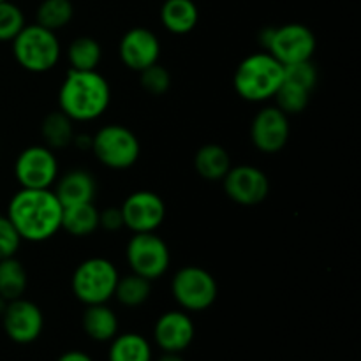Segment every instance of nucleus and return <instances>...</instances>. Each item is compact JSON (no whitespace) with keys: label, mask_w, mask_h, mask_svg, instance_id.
Segmentation results:
<instances>
[{"label":"nucleus","mask_w":361,"mask_h":361,"mask_svg":"<svg viewBox=\"0 0 361 361\" xmlns=\"http://www.w3.org/2000/svg\"><path fill=\"white\" fill-rule=\"evenodd\" d=\"M62 210L51 189H20L7 204V217L21 240L41 243L62 229Z\"/></svg>","instance_id":"f257e3e1"},{"label":"nucleus","mask_w":361,"mask_h":361,"mask_svg":"<svg viewBox=\"0 0 361 361\" xmlns=\"http://www.w3.org/2000/svg\"><path fill=\"white\" fill-rule=\"evenodd\" d=\"M111 102L108 80L97 71L69 69L59 90V108L73 122H92L102 116Z\"/></svg>","instance_id":"f03ea898"},{"label":"nucleus","mask_w":361,"mask_h":361,"mask_svg":"<svg viewBox=\"0 0 361 361\" xmlns=\"http://www.w3.org/2000/svg\"><path fill=\"white\" fill-rule=\"evenodd\" d=\"M284 81V66L268 51L252 53L238 63L233 76L236 94L249 102H263L275 95Z\"/></svg>","instance_id":"7ed1b4c3"},{"label":"nucleus","mask_w":361,"mask_h":361,"mask_svg":"<svg viewBox=\"0 0 361 361\" xmlns=\"http://www.w3.org/2000/svg\"><path fill=\"white\" fill-rule=\"evenodd\" d=\"M11 42L18 66L28 73H48L60 60V42L56 34L37 23L25 25Z\"/></svg>","instance_id":"20e7f679"},{"label":"nucleus","mask_w":361,"mask_h":361,"mask_svg":"<svg viewBox=\"0 0 361 361\" xmlns=\"http://www.w3.org/2000/svg\"><path fill=\"white\" fill-rule=\"evenodd\" d=\"M118 270L106 257H90L78 264L71 279L74 296L85 305L108 303L115 295Z\"/></svg>","instance_id":"39448f33"},{"label":"nucleus","mask_w":361,"mask_h":361,"mask_svg":"<svg viewBox=\"0 0 361 361\" xmlns=\"http://www.w3.org/2000/svg\"><path fill=\"white\" fill-rule=\"evenodd\" d=\"M90 150L102 166L120 171L136 164L141 145L133 130L120 123H109L92 136Z\"/></svg>","instance_id":"423d86ee"},{"label":"nucleus","mask_w":361,"mask_h":361,"mask_svg":"<svg viewBox=\"0 0 361 361\" xmlns=\"http://www.w3.org/2000/svg\"><path fill=\"white\" fill-rule=\"evenodd\" d=\"M217 282L201 267H183L173 275L171 295L185 312H203L217 300Z\"/></svg>","instance_id":"0eeeda50"},{"label":"nucleus","mask_w":361,"mask_h":361,"mask_svg":"<svg viewBox=\"0 0 361 361\" xmlns=\"http://www.w3.org/2000/svg\"><path fill=\"white\" fill-rule=\"evenodd\" d=\"M126 257L133 274L148 281H157L168 271L171 263L169 247L154 233H134L126 249Z\"/></svg>","instance_id":"6e6552de"},{"label":"nucleus","mask_w":361,"mask_h":361,"mask_svg":"<svg viewBox=\"0 0 361 361\" xmlns=\"http://www.w3.org/2000/svg\"><path fill=\"white\" fill-rule=\"evenodd\" d=\"M14 176L21 189H51L59 178V161L51 148L32 145L18 155Z\"/></svg>","instance_id":"1a4fd4ad"},{"label":"nucleus","mask_w":361,"mask_h":361,"mask_svg":"<svg viewBox=\"0 0 361 361\" xmlns=\"http://www.w3.org/2000/svg\"><path fill=\"white\" fill-rule=\"evenodd\" d=\"M316 35L303 23H286L274 27L270 42L264 51L279 60L282 66L312 60L316 51Z\"/></svg>","instance_id":"9d476101"},{"label":"nucleus","mask_w":361,"mask_h":361,"mask_svg":"<svg viewBox=\"0 0 361 361\" xmlns=\"http://www.w3.org/2000/svg\"><path fill=\"white\" fill-rule=\"evenodd\" d=\"M221 182L224 183V192L229 200L242 207H256L270 194L267 173L252 164L231 166Z\"/></svg>","instance_id":"9b49d317"},{"label":"nucleus","mask_w":361,"mask_h":361,"mask_svg":"<svg viewBox=\"0 0 361 361\" xmlns=\"http://www.w3.org/2000/svg\"><path fill=\"white\" fill-rule=\"evenodd\" d=\"M123 228L133 233H154L166 219V203L157 192L136 190L129 194L120 207Z\"/></svg>","instance_id":"f8f14e48"},{"label":"nucleus","mask_w":361,"mask_h":361,"mask_svg":"<svg viewBox=\"0 0 361 361\" xmlns=\"http://www.w3.org/2000/svg\"><path fill=\"white\" fill-rule=\"evenodd\" d=\"M291 126L289 115L277 106L259 109L250 123V140L263 154H277L288 145Z\"/></svg>","instance_id":"ddd939ff"},{"label":"nucleus","mask_w":361,"mask_h":361,"mask_svg":"<svg viewBox=\"0 0 361 361\" xmlns=\"http://www.w3.org/2000/svg\"><path fill=\"white\" fill-rule=\"evenodd\" d=\"M6 335L16 344H32L37 341L44 328V317L34 302L25 298L7 302L2 314Z\"/></svg>","instance_id":"4468645a"},{"label":"nucleus","mask_w":361,"mask_h":361,"mask_svg":"<svg viewBox=\"0 0 361 361\" xmlns=\"http://www.w3.org/2000/svg\"><path fill=\"white\" fill-rule=\"evenodd\" d=\"M118 55L127 69L141 73L143 69L159 62L161 42H159L157 35L148 28L134 27L127 30L120 39Z\"/></svg>","instance_id":"2eb2a0df"},{"label":"nucleus","mask_w":361,"mask_h":361,"mask_svg":"<svg viewBox=\"0 0 361 361\" xmlns=\"http://www.w3.org/2000/svg\"><path fill=\"white\" fill-rule=\"evenodd\" d=\"M196 328L183 310H169L162 314L154 328V338L164 353H182L192 344Z\"/></svg>","instance_id":"dca6fc26"},{"label":"nucleus","mask_w":361,"mask_h":361,"mask_svg":"<svg viewBox=\"0 0 361 361\" xmlns=\"http://www.w3.org/2000/svg\"><path fill=\"white\" fill-rule=\"evenodd\" d=\"M55 196L59 197L62 207L80 203H94L95 192H97V183L95 178L85 169H73L63 176L56 178Z\"/></svg>","instance_id":"f3484780"},{"label":"nucleus","mask_w":361,"mask_h":361,"mask_svg":"<svg viewBox=\"0 0 361 361\" xmlns=\"http://www.w3.org/2000/svg\"><path fill=\"white\" fill-rule=\"evenodd\" d=\"M200 11L194 0H164L161 7V23L175 35H185L196 28Z\"/></svg>","instance_id":"a211bd4d"},{"label":"nucleus","mask_w":361,"mask_h":361,"mask_svg":"<svg viewBox=\"0 0 361 361\" xmlns=\"http://www.w3.org/2000/svg\"><path fill=\"white\" fill-rule=\"evenodd\" d=\"M194 168L201 178L208 180V182H219L231 168V159L224 147L208 143L203 145L194 155Z\"/></svg>","instance_id":"6ab92c4d"},{"label":"nucleus","mask_w":361,"mask_h":361,"mask_svg":"<svg viewBox=\"0 0 361 361\" xmlns=\"http://www.w3.org/2000/svg\"><path fill=\"white\" fill-rule=\"evenodd\" d=\"M83 330L92 341L108 342L118 334V319L116 314L106 303L87 305L83 312Z\"/></svg>","instance_id":"aec40b11"},{"label":"nucleus","mask_w":361,"mask_h":361,"mask_svg":"<svg viewBox=\"0 0 361 361\" xmlns=\"http://www.w3.org/2000/svg\"><path fill=\"white\" fill-rule=\"evenodd\" d=\"M62 229L71 236L83 238L99 229V210L94 203H80L63 207Z\"/></svg>","instance_id":"412c9836"},{"label":"nucleus","mask_w":361,"mask_h":361,"mask_svg":"<svg viewBox=\"0 0 361 361\" xmlns=\"http://www.w3.org/2000/svg\"><path fill=\"white\" fill-rule=\"evenodd\" d=\"M108 361H152V348L140 334H122L113 338Z\"/></svg>","instance_id":"4be33fe9"},{"label":"nucleus","mask_w":361,"mask_h":361,"mask_svg":"<svg viewBox=\"0 0 361 361\" xmlns=\"http://www.w3.org/2000/svg\"><path fill=\"white\" fill-rule=\"evenodd\" d=\"M28 277L27 270L16 257H6L0 259V296L7 302L23 298L27 291Z\"/></svg>","instance_id":"5701e85b"},{"label":"nucleus","mask_w":361,"mask_h":361,"mask_svg":"<svg viewBox=\"0 0 361 361\" xmlns=\"http://www.w3.org/2000/svg\"><path fill=\"white\" fill-rule=\"evenodd\" d=\"M101 56V44L97 42V39L90 37V35L76 37L67 48V60H69L71 69L97 71Z\"/></svg>","instance_id":"b1692460"},{"label":"nucleus","mask_w":361,"mask_h":361,"mask_svg":"<svg viewBox=\"0 0 361 361\" xmlns=\"http://www.w3.org/2000/svg\"><path fill=\"white\" fill-rule=\"evenodd\" d=\"M152 295V281L141 277V275L130 271L126 277H118L115 288V298L122 303L123 307H141Z\"/></svg>","instance_id":"393cba45"},{"label":"nucleus","mask_w":361,"mask_h":361,"mask_svg":"<svg viewBox=\"0 0 361 361\" xmlns=\"http://www.w3.org/2000/svg\"><path fill=\"white\" fill-rule=\"evenodd\" d=\"M41 133L46 141V147L51 148V150L69 147L74 137L73 120L67 115H63L60 109L59 111H53L42 120Z\"/></svg>","instance_id":"a878e982"},{"label":"nucleus","mask_w":361,"mask_h":361,"mask_svg":"<svg viewBox=\"0 0 361 361\" xmlns=\"http://www.w3.org/2000/svg\"><path fill=\"white\" fill-rule=\"evenodd\" d=\"M73 16L74 6L71 0H42L35 11V23L56 32L67 27Z\"/></svg>","instance_id":"bb28decb"},{"label":"nucleus","mask_w":361,"mask_h":361,"mask_svg":"<svg viewBox=\"0 0 361 361\" xmlns=\"http://www.w3.org/2000/svg\"><path fill=\"white\" fill-rule=\"evenodd\" d=\"M310 94L312 92H309L307 88L284 80L274 97L277 101V108H281L286 115H298L309 106Z\"/></svg>","instance_id":"cd10ccee"},{"label":"nucleus","mask_w":361,"mask_h":361,"mask_svg":"<svg viewBox=\"0 0 361 361\" xmlns=\"http://www.w3.org/2000/svg\"><path fill=\"white\" fill-rule=\"evenodd\" d=\"M25 14L16 4L0 2V42H11L25 27Z\"/></svg>","instance_id":"c85d7f7f"},{"label":"nucleus","mask_w":361,"mask_h":361,"mask_svg":"<svg viewBox=\"0 0 361 361\" xmlns=\"http://www.w3.org/2000/svg\"><path fill=\"white\" fill-rule=\"evenodd\" d=\"M140 76L141 87L150 95H164L171 87V76H169L168 69L159 62L141 71Z\"/></svg>","instance_id":"c756f323"},{"label":"nucleus","mask_w":361,"mask_h":361,"mask_svg":"<svg viewBox=\"0 0 361 361\" xmlns=\"http://www.w3.org/2000/svg\"><path fill=\"white\" fill-rule=\"evenodd\" d=\"M317 78H319V74H317V67L314 66L312 60L284 66V80L293 81V83L307 88L309 92H312L316 88Z\"/></svg>","instance_id":"7c9ffc66"},{"label":"nucleus","mask_w":361,"mask_h":361,"mask_svg":"<svg viewBox=\"0 0 361 361\" xmlns=\"http://www.w3.org/2000/svg\"><path fill=\"white\" fill-rule=\"evenodd\" d=\"M21 245V236L7 215L0 214V259L16 256Z\"/></svg>","instance_id":"2f4dec72"},{"label":"nucleus","mask_w":361,"mask_h":361,"mask_svg":"<svg viewBox=\"0 0 361 361\" xmlns=\"http://www.w3.org/2000/svg\"><path fill=\"white\" fill-rule=\"evenodd\" d=\"M99 228L106 231H118L123 228V217L120 207H109L99 212Z\"/></svg>","instance_id":"473e14b6"},{"label":"nucleus","mask_w":361,"mask_h":361,"mask_svg":"<svg viewBox=\"0 0 361 361\" xmlns=\"http://www.w3.org/2000/svg\"><path fill=\"white\" fill-rule=\"evenodd\" d=\"M56 361H94V360L83 351H67L63 353V355Z\"/></svg>","instance_id":"72a5a7b5"},{"label":"nucleus","mask_w":361,"mask_h":361,"mask_svg":"<svg viewBox=\"0 0 361 361\" xmlns=\"http://www.w3.org/2000/svg\"><path fill=\"white\" fill-rule=\"evenodd\" d=\"M73 143L76 145L78 148H81V150H90L92 136H88V134H74Z\"/></svg>","instance_id":"f704fd0d"},{"label":"nucleus","mask_w":361,"mask_h":361,"mask_svg":"<svg viewBox=\"0 0 361 361\" xmlns=\"http://www.w3.org/2000/svg\"><path fill=\"white\" fill-rule=\"evenodd\" d=\"M159 361H183V358L180 356V353H164Z\"/></svg>","instance_id":"c9c22d12"},{"label":"nucleus","mask_w":361,"mask_h":361,"mask_svg":"<svg viewBox=\"0 0 361 361\" xmlns=\"http://www.w3.org/2000/svg\"><path fill=\"white\" fill-rule=\"evenodd\" d=\"M6 307H7V300H4L2 296H0V316H2V314H4Z\"/></svg>","instance_id":"e433bc0d"},{"label":"nucleus","mask_w":361,"mask_h":361,"mask_svg":"<svg viewBox=\"0 0 361 361\" xmlns=\"http://www.w3.org/2000/svg\"><path fill=\"white\" fill-rule=\"evenodd\" d=\"M0 2H4V0H0Z\"/></svg>","instance_id":"4c0bfd02"}]
</instances>
